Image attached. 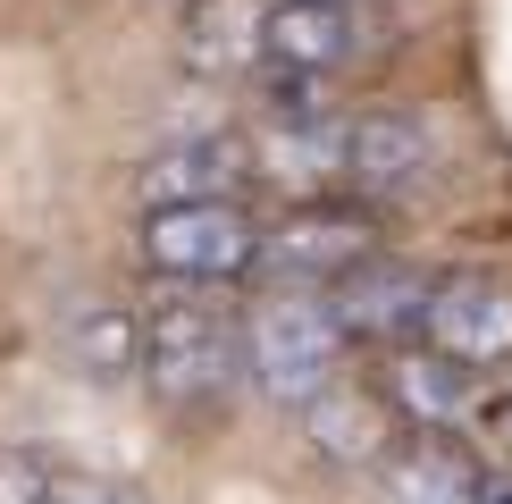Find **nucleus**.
<instances>
[{
	"instance_id": "f257e3e1",
	"label": "nucleus",
	"mask_w": 512,
	"mask_h": 504,
	"mask_svg": "<svg viewBox=\"0 0 512 504\" xmlns=\"http://www.w3.org/2000/svg\"><path fill=\"white\" fill-rule=\"evenodd\" d=\"M143 378L168 395L177 412L219 404L244 378V311L219 286H168L143 311Z\"/></svg>"
},
{
	"instance_id": "f03ea898",
	"label": "nucleus",
	"mask_w": 512,
	"mask_h": 504,
	"mask_svg": "<svg viewBox=\"0 0 512 504\" xmlns=\"http://www.w3.org/2000/svg\"><path fill=\"white\" fill-rule=\"evenodd\" d=\"M345 320H336L328 286H269L261 303L244 311V378L269 395V404L303 412L336 370H345Z\"/></svg>"
},
{
	"instance_id": "7ed1b4c3",
	"label": "nucleus",
	"mask_w": 512,
	"mask_h": 504,
	"mask_svg": "<svg viewBox=\"0 0 512 504\" xmlns=\"http://www.w3.org/2000/svg\"><path fill=\"white\" fill-rule=\"evenodd\" d=\"M252 252H261V219H252L236 194L143 210V261H152L168 286H227V278L252 269Z\"/></svg>"
},
{
	"instance_id": "20e7f679",
	"label": "nucleus",
	"mask_w": 512,
	"mask_h": 504,
	"mask_svg": "<svg viewBox=\"0 0 512 504\" xmlns=\"http://www.w3.org/2000/svg\"><path fill=\"white\" fill-rule=\"evenodd\" d=\"M370 252H378V219L361 202L303 194V202H286L261 227V252H252V261H261L277 286H336L345 269L370 261Z\"/></svg>"
},
{
	"instance_id": "39448f33",
	"label": "nucleus",
	"mask_w": 512,
	"mask_h": 504,
	"mask_svg": "<svg viewBox=\"0 0 512 504\" xmlns=\"http://www.w3.org/2000/svg\"><path fill=\"white\" fill-rule=\"evenodd\" d=\"M345 168H353V118H336L328 101L319 110H261V126H252V177L261 185H286L303 202L328 194Z\"/></svg>"
},
{
	"instance_id": "423d86ee",
	"label": "nucleus",
	"mask_w": 512,
	"mask_h": 504,
	"mask_svg": "<svg viewBox=\"0 0 512 504\" xmlns=\"http://www.w3.org/2000/svg\"><path fill=\"white\" fill-rule=\"evenodd\" d=\"M420 336H429L437 353H454V362H471V370L512 362V286L487 278V269H454V278H437Z\"/></svg>"
},
{
	"instance_id": "0eeeda50",
	"label": "nucleus",
	"mask_w": 512,
	"mask_h": 504,
	"mask_svg": "<svg viewBox=\"0 0 512 504\" xmlns=\"http://www.w3.org/2000/svg\"><path fill=\"white\" fill-rule=\"evenodd\" d=\"M303 437L319 462H345V471H361V462H387L395 437H403V412L387 404V387H353L345 370L328 378V387L303 404Z\"/></svg>"
},
{
	"instance_id": "6e6552de",
	"label": "nucleus",
	"mask_w": 512,
	"mask_h": 504,
	"mask_svg": "<svg viewBox=\"0 0 512 504\" xmlns=\"http://www.w3.org/2000/svg\"><path fill=\"white\" fill-rule=\"evenodd\" d=\"M429 286L412 261H387V252H370L361 269H345V278L328 286L336 320H345V336H370V345H395V336H420V320H429Z\"/></svg>"
},
{
	"instance_id": "1a4fd4ad",
	"label": "nucleus",
	"mask_w": 512,
	"mask_h": 504,
	"mask_svg": "<svg viewBox=\"0 0 512 504\" xmlns=\"http://www.w3.org/2000/svg\"><path fill=\"white\" fill-rule=\"evenodd\" d=\"M378 488H387V504H487L496 479H487V462L471 446H454L445 429H412V437H395L387 462H378Z\"/></svg>"
},
{
	"instance_id": "9d476101",
	"label": "nucleus",
	"mask_w": 512,
	"mask_h": 504,
	"mask_svg": "<svg viewBox=\"0 0 512 504\" xmlns=\"http://www.w3.org/2000/svg\"><path fill=\"white\" fill-rule=\"evenodd\" d=\"M353 51H361L353 0H269V9H261V68L336 76Z\"/></svg>"
},
{
	"instance_id": "9b49d317",
	"label": "nucleus",
	"mask_w": 512,
	"mask_h": 504,
	"mask_svg": "<svg viewBox=\"0 0 512 504\" xmlns=\"http://www.w3.org/2000/svg\"><path fill=\"white\" fill-rule=\"evenodd\" d=\"M429 168H437L429 118H412V110H370V118H353V168H345L353 185H370V194H420Z\"/></svg>"
},
{
	"instance_id": "f8f14e48",
	"label": "nucleus",
	"mask_w": 512,
	"mask_h": 504,
	"mask_svg": "<svg viewBox=\"0 0 512 504\" xmlns=\"http://www.w3.org/2000/svg\"><path fill=\"white\" fill-rule=\"evenodd\" d=\"M244 177H252V152H236L227 135H194V143L152 152V168L135 177V194H143V210H160V202H219V194H236Z\"/></svg>"
},
{
	"instance_id": "ddd939ff",
	"label": "nucleus",
	"mask_w": 512,
	"mask_h": 504,
	"mask_svg": "<svg viewBox=\"0 0 512 504\" xmlns=\"http://www.w3.org/2000/svg\"><path fill=\"white\" fill-rule=\"evenodd\" d=\"M387 404L403 412V429H462L479 412V387H471V362L454 353H395L387 370Z\"/></svg>"
},
{
	"instance_id": "4468645a",
	"label": "nucleus",
	"mask_w": 512,
	"mask_h": 504,
	"mask_svg": "<svg viewBox=\"0 0 512 504\" xmlns=\"http://www.w3.org/2000/svg\"><path fill=\"white\" fill-rule=\"evenodd\" d=\"M261 9L269 0H194L185 9V68L194 76H252L261 68Z\"/></svg>"
},
{
	"instance_id": "2eb2a0df",
	"label": "nucleus",
	"mask_w": 512,
	"mask_h": 504,
	"mask_svg": "<svg viewBox=\"0 0 512 504\" xmlns=\"http://www.w3.org/2000/svg\"><path fill=\"white\" fill-rule=\"evenodd\" d=\"M68 353L93 378H143V311L135 303H76Z\"/></svg>"
},
{
	"instance_id": "dca6fc26",
	"label": "nucleus",
	"mask_w": 512,
	"mask_h": 504,
	"mask_svg": "<svg viewBox=\"0 0 512 504\" xmlns=\"http://www.w3.org/2000/svg\"><path fill=\"white\" fill-rule=\"evenodd\" d=\"M51 454L34 446H0V504H51Z\"/></svg>"
},
{
	"instance_id": "f3484780",
	"label": "nucleus",
	"mask_w": 512,
	"mask_h": 504,
	"mask_svg": "<svg viewBox=\"0 0 512 504\" xmlns=\"http://www.w3.org/2000/svg\"><path fill=\"white\" fill-rule=\"evenodd\" d=\"M51 504H152L135 479H110V471H51Z\"/></svg>"
},
{
	"instance_id": "a211bd4d",
	"label": "nucleus",
	"mask_w": 512,
	"mask_h": 504,
	"mask_svg": "<svg viewBox=\"0 0 512 504\" xmlns=\"http://www.w3.org/2000/svg\"><path fill=\"white\" fill-rule=\"evenodd\" d=\"M487 429H504V446H512V395H496V404H479Z\"/></svg>"
},
{
	"instance_id": "6ab92c4d",
	"label": "nucleus",
	"mask_w": 512,
	"mask_h": 504,
	"mask_svg": "<svg viewBox=\"0 0 512 504\" xmlns=\"http://www.w3.org/2000/svg\"><path fill=\"white\" fill-rule=\"evenodd\" d=\"M487 504H512V479H496V496H487Z\"/></svg>"
}]
</instances>
